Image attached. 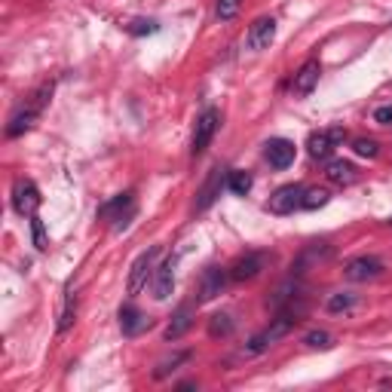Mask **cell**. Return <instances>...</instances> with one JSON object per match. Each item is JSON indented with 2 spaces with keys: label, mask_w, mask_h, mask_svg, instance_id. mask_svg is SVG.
Instances as JSON below:
<instances>
[{
  "label": "cell",
  "mask_w": 392,
  "mask_h": 392,
  "mask_svg": "<svg viewBox=\"0 0 392 392\" xmlns=\"http://www.w3.org/2000/svg\"><path fill=\"white\" fill-rule=\"evenodd\" d=\"M239 6H242V0H218L215 12H218V19H221V22H230V19H236Z\"/></svg>",
  "instance_id": "27"
},
{
  "label": "cell",
  "mask_w": 392,
  "mask_h": 392,
  "mask_svg": "<svg viewBox=\"0 0 392 392\" xmlns=\"http://www.w3.org/2000/svg\"><path fill=\"white\" fill-rule=\"evenodd\" d=\"M380 273H383V261L374 258V254H362V258H353L346 263V279H353V282L377 279Z\"/></svg>",
  "instance_id": "10"
},
{
  "label": "cell",
  "mask_w": 392,
  "mask_h": 392,
  "mask_svg": "<svg viewBox=\"0 0 392 392\" xmlns=\"http://www.w3.org/2000/svg\"><path fill=\"white\" fill-rule=\"evenodd\" d=\"M374 120L380 126H392V104H383V108L374 111Z\"/></svg>",
  "instance_id": "31"
},
{
  "label": "cell",
  "mask_w": 392,
  "mask_h": 392,
  "mask_svg": "<svg viewBox=\"0 0 392 392\" xmlns=\"http://www.w3.org/2000/svg\"><path fill=\"white\" fill-rule=\"evenodd\" d=\"M301 316H304V304H301V306H295V301H291L288 310H282L279 316H276L273 322H270L267 328H263L261 334H254V337L248 340V353H263V349H267V346H273L276 340H282L285 334L291 331V328H295L297 322H301Z\"/></svg>",
  "instance_id": "1"
},
{
  "label": "cell",
  "mask_w": 392,
  "mask_h": 392,
  "mask_svg": "<svg viewBox=\"0 0 392 392\" xmlns=\"http://www.w3.org/2000/svg\"><path fill=\"white\" fill-rule=\"evenodd\" d=\"M132 215H135V199H132V194L113 196L111 203H104L102 209H98V218H102V221H117V230L129 224Z\"/></svg>",
  "instance_id": "7"
},
{
  "label": "cell",
  "mask_w": 392,
  "mask_h": 392,
  "mask_svg": "<svg viewBox=\"0 0 392 392\" xmlns=\"http://www.w3.org/2000/svg\"><path fill=\"white\" fill-rule=\"evenodd\" d=\"M190 325H194V304H181L175 310L172 322L166 325V340H181L190 331Z\"/></svg>",
  "instance_id": "16"
},
{
  "label": "cell",
  "mask_w": 392,
  "mask_h": 392,
  "mask_svg": "<svg viewBox=\"0 0 392 392\" xmlns=\"http://www.w3.org/2000/svg\"><path fill=\"white\" fill-rule=\"evenodd\" d=\"M120 328H123L126 337H138L141 331L151 328V319H147L135 304H126V306H120Z\"/></svg>",
  "instance_id": "14"
},
{
  "label": "cell",
  "mask_w": 392,
  "mask_h": 392,
  "mask_svg": "<svg viewBox=\"0 0 392 392\" xmlns=\"http://www.w3.org/2000/svg\"><path fill=\"white\" fill-rule=\"evenodd\" d=\"M276 40V19L273 16H261L254 19L252 28L245 34V46L252 53H261V49H270V44Z\"/></svg>",
  "instance_id": "5"
},
{
  "label": "cell",
  "mask_w": 392,
  "mask_h": 392,
  "mask_svg": "<svg viewBox=\"0 0 392 392\" xmlns=\"http://www.w3.org/2000/svg\"><path fill=\"white\" fill-rule=\"evenodd\" d=\"M304 344L310 346V349H331L334 346V337L328 331H310L304 337Z\"/></svg>",
  "instance_id": "26"
},
{
  "label": "cell",
  "mask_w": 392,
  "mask_h": 392,
  "mask_svg": "<svg viewBox=\"0 0 392 392\" xmlns=\"http://www.w3.org/2000/svg\"><path fill=\"white\" fill-rule=\"evenodd\" d=\"M74 319H77V297L68 291V297H65V310H62V319H59V331H62V334L71 331Z\"/></svg>",
  "instance_id": "24"
},
{
  "label": "cell",
  "mask_w": 392,
  "mask_h": 392,
  "mask_svg": "<svg viewBox=\"0 0 392 392\" xmlns=\"http://www.w3.org/2000/svg\"><path fill=\"white\" fill-rule=\"evenodd\" d=\"M263 263H267V254H261V252H248V254H242V258L230 267V279H236V282H248V279H254V276L263 270Z\"/></svg>",
  "instance_id": "12"
},
{
  "label": "cell",
  "mask_w": 392,
  "mask_h": 392,
  "mask_svg": "<svg viewBox=\"0 0 392 392\" xmlns=\"http://www.w3.org/2000/svg\"><path fill=\"white\" fill-rule=\"evenodd\" d=\"M252 184H254L252 172H242V169H236V172L227 175V187H230L236 196H245L248 190H252Z\"/></svg>",
  "instance_id": "20"
},
{
  "label": "cell",
  "mask_w": 392,
  "mask_h": 392,
  "mask_svg": "<svg viewBox=\"0 0 392 392\" xmlns=\"http://www.w3.org/2000/svg\"><path fill=\"white\" fill-rule=\"evenodd\" d=\"M49 95H53V86H40L37 92H34L31 95V102L25 104L22 111L19 113H12V120H10V126H6V135H10V138H19V135L22 132H28L34 126V120L40 117V111L46 108V102H49Z\"/></svg>",
  "instance_id": "2"
},
{
  "label": "cell",
  "mask_w": 392,
  "mask_h": 392,
  "mask_svg": "<svg viewBox=\"0 0 392 392\" xmlns=\"http://www.w3.org/2000/svg\"><path fill=\"white\" fill-rule=\"evenodd\" d=\"M319 74H322V65H319V59H310V62H304V68L295 74V80H291V92L295 95H310L312 89H316V83H319Z\"/></svg>",
  "instance_id": "11"
},
{
  "label": "cell",
  "mask_w": 392,
  "mask_h": 392,
  "mask_svg": "<svg viewBox=\"0 0 392 392\" xmlns=\"http://www.w3.org/2000/svg\"><path fill=\"white\" fill-rule=\"evenodd\" d=\"M156 254H160V248H147L144 254H138V258H135L132 273H129V285H126V291H129L132 297L147 285V276L153 273V261H156Z\"/></svg>",
  "instance_id": "8"
},
{
  "label": "cell",
  "mask_w": 392,
  "mask_h": 392,
  "mask_svg": "<svg viewBox=\"0 0 392 392\" xmlns=\"http://www.w3.org/2000/svg\"><path fill=\"white\" fill-rule=\"evenodd\" d=\"M172 258H166L160 263V267L153 270V297L156 301H166L169 295H172V288H175V276H172Z\"/></svg>",
  "instance_id": "17"
},
{
  "label": "cell",
  "mask_w": 392,
  "mask_h": 392,
  "mask_svg": "<svg viewBox=\"0 0 392 392\" xmlns=\"http://www.w3.org/2000/svg\"><path fill=\"white\" fill-rule=\"evenodd\" d=\"M227 270L224 267H209L205 270V276H203V285H199V304H209V301H215V297L224 291V285H227Z\"/></svg>",
  "instance_id": "15"
},
{
  "label": "cell",
  "mask_w": 392,
  "mask_h": 392,
  "mask_svg": "<svg viewBox=\"0 0 392 392\" xmlns=\"http://www.w3.org/2000/svg\"><path fill=\"white\" fill-rule=\"evenodd\" d=\"M344 138H346V132L340 129H322V132H312L310 135V141H306V151H310L312 160H328L334 151H337L340 144H344Z\"/></svg>",
  "instance_id": "3"
},
{
  "label": "cell",
  "mask_w": 392,
  "mask_h": 392,
  "mask_svg": "<svg viewBox=\"0 0 392 392\" xmlns=\"http://www.w3.org/2000/svg\"><path fill=\"white\" fill-rule=\"evenodd\" d=\"M221 187H224V178H221V172L215 169V172L209 175V181L203 184V190L196 194V196H199V199H196V212H205V209H209V205L221 196Z\"/></svg>",
  "instance_id": "19"
},
{
  "label": "cell",
  "mask_w": 392,
  "mask_h": 392,
  "mask_svg": "<svg viewBox=\"0 0 392 392\" xmlns=\"http://www.w3.org/2000/svg\"><path fill=\"white\" fill-rule=\"evenodd\" d=\"M230 331H233V319L227 316V312H215V316L209 319V334L212 337H227Z\"/></svg>",
  "instance_id": "23"
},
{
  "label": "cell",
  "mask_w": 392,
  "mask_h": 392,
  "mask_svg": "<svg viewBox=\"0 0 392 392\" xmlns=\"http://www.w3.org/2000/svg\"><path fill=\"white\" fill-rule=\"evenodd\" d=\"M156 31H160V25H156L153 19H135L129 25V34H135V37H141V34H156Z\"/></svg>",
  "instance_id": "28"
},
{
  "label": "cell",
  "mask_w": 392,
  "mask_h": 392,
  "mask_svg": "<svg viewBox=\"0 0 392 392\" xmlns=\"http://www.w3.org/2000/svg\"><path fill=\"white\" fill-rule=\"evenodd\" d=\"M304 194H306L304 184H285V187H279L273 196H270L267 209L273 212V215H291L295 209L304 205Z\"/></svg>",
  "instance_id": "4"
},
{
  "label": "cell",
  "mask_w": 392,
  "mask_h": 392,
  "mask_svg": "<svg viewBox=\"0 0 392 392\" xmlns=\"http://www.w3.org/2000/svg\"><path fill=\"white\" fill-rule=\"evenodd\" d=\"M328 312H349L355 306V295H349V291H337V295L328 297Z\"/></svg>",
  "instance_id": "21"
},
{
  "label": "cell",
  "mask_w": 392,
  "mask_h": 392,
  "mask_svg": "<svg viewBox=\"0 0 392 392\" xmlns=\"http://www.w3.org/2000/svg\"><path fill=\"white\" fill-rule=\"evenodd\" d=\"M190 359V353H175L172 355V359H162L160 362V365H156V371H153V377H156V380H166V377L169 374H172V371L178 368V365H184V362H187Z\"/></svg>",
  "instance_id": "22"
},
{
  "label": "cell",
  "mask_w": 392,
  "mask_h": 392,
  "mask_svg": "<svg viewBox=\"0 0 392 392\" xmlns=\"http://www.w3.org/2000/svg\"><path fill=\"white\" fill-rule=\"evenodd\" d=\"M263 156H267V162L273 169H288L295 162V144L288 138H273L263 147Z\"/></svg>",
  "instance_id": "13"
},
{
  "label": "cell",
  "mask_w": 392,
  "mask_h": 392,
  "mask_svg": "<svg viewBox=\"0 0 392 392\" xmlns=\"http://www.w3.org/2000/svg\"><path fill=\"white\" fill-rule=\"evenodd\" d=\"M353 151L359 153V156H368V160H371V156H377V151H380V147H377L374 138H355V141H353Z\"/></svg>",
  "instance_id": "29"
},
{
  "label": "cell",
  "mask_w": 392,
  "mask_h": 392,
  "mask_svg": "<svg viewBox=\"0 0 392 392\" xmlns=\"http://www.w3.org/2000/svg\"><path fill=\"white\" fill-rule=\"evenodd\" d=\"M328 199H331V196H328V190H319V187H312V190H306V194H304V205H301V209H322V205H328Z\"/></svg>",
  "instance_id": "25"
},
{
  "label": "cell",
  "mask_w": 392,
  "mask_h": 392,
  "mask_svg": "<svg viewBox=\"0 0 392 392\" xmlns=\"http://www.w3.org/2000/svg\"><path fill=\"white\" fill-rule=\"evenodd\" d=\"M325 178H328L331 184H340V187H344V184H353L355 178H359V172H355L353 162H346V160H331V162H328V169H325Z\"/></svg>",
  "instance_id": "18"
},
{
  "label": "cell",
  "mask_w": 392,
  "mask_h": 392,
  "mask_svg": "<svg viewBox=\"0 0 392 392\" xmlns=\"http://www.w3.org/2000/svg\"><path fill=\"white\" fill-rule=\"evenodd\" d=\"M12 205H16L19 215L34 218L40 209V190L34 181H16V190H12Z\"/></svg>",
  "instance_id": "9"
},
{
  "label": "cell",
  "mask_w": 392,
  "mask_h": 392,
  "mask_svg": "<svg viewBox=\"0 0 392 392\" xmlns=\"http://www.w3.org/2000/svg\"><path fill=\"white\" fill-rule=\"evenodd\" d=\"M31 233H34V245H37L40 252H44V248L49 245V239H46V230H44V221H40L37 215L31 218Z\"/></svg>",
  "instance_id": "30"
},
{
  "label": "cell",
  "mask_w": 392,
  "mask_h": 392,
  "mask_svg": "<svg viewBox=\"0 0 392 392\" xmlns=\"http://www.w3.org/2000/svg\"><path fill=\"white\" fill-rule=\"evenodd\" d=\"M218 126H221V113L215 108H209L203 113V117L196 120V132H194V147H190V153L199 156V153H205V147L212 144V138H215V132H218Z\"/></svg>",
  "instance_id": "6"
}]
</instances>
